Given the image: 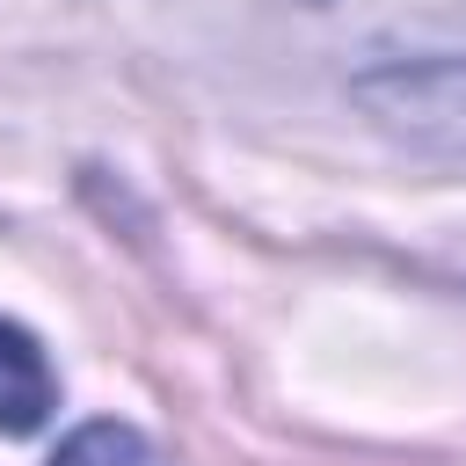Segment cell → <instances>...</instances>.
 I'll list each match as a JSON object with an SVG mask.
<instances>
[{"instance_id": "6da1fadb", "label": "cell", "mask_w": 466, "mask_h": 466, "mask_svg": "<svg viewBox=\"0 0 466 466\" xmlns=\"http://www.w3.org/2000/svg\"><path fill=\"white\" fill-rule=\"evenodd\" d=\"M357 44H371L393 73L466 66V0H313Z\"/></svg>"}, {"instance_id": "7a4b0ae2", "label": "cell", "mask_w": 466, "mask_h": 466, "mask_svg": "<svg viewBox=\"0 0 466 466\" xmlns=\"http://www.w3.org/2000/svg\"><path fill=\"white\" fill-rule=\"evenodd\" d=\"M51 408H58V379H51L44 350H36V335L15 328V320H0V437L44 430Z\"/></svg>"}, {"instance_id": "3957f363", "label": "cell", "mask_w": 466, "mask_h": 466, "mask_svg": "<svg viewBox=\"0 0 466 466\" xmlns=\"http://www.w3.org/2000/svg\"><path fill=\"white\" fill-rule=\"evenodd\" d=\"M51 466H167L131 422H80L66 444H58V459Z\"/></svg>"}]
</instances>
